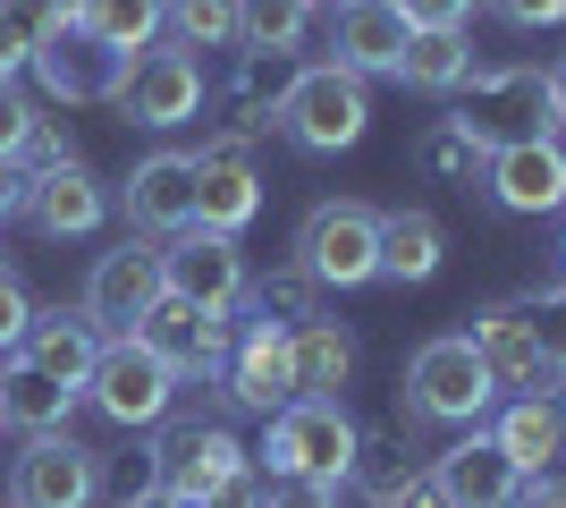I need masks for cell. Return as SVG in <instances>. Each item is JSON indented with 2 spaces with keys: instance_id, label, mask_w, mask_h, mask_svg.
I'll return each instance as SVG.
<instances>
[{
  "instance_id": "cell-35",
  "label": "cell",
  "mask_w": 566,
  "mask_h": 508,
  "mask_svg": "<svg viewBox=\"0 0 566 508\" xmlns=\"http://www.w3.org/2000/svg\"><path fill=\"white\" fill-rule=\"evenodd\" d=\"M60 25H69V0H0V34H9L25 60H34Z\"/></svg>"
},
{
  "instance_id": "cell-25",
  "label": "cell",
  "mask_w": 566,
  "mask_h": 508,
  "mask_svg": "<svg viewBox=\"0 0 566 508\" xmlns=\"http://www.w3.org/2000/svg\"><path fill=\"white\" fill-rule=\"evenodd\" d=\"M440 263H449V229L431 212H380V280H398V289H423V280H440Z\"/></svg>"
},
{
  "instance_id": "cell-22",
  "label": "cell",
  "mask_w": 566,
  "mask_h": 508,
  "mask_svg": "<svg viewBox=\"0 0 566 508\" xmlns=\"http://www.w3.org/2000/svg\"><path fill=\"white\" fill-rule=\"evenodd\" d=\"M25 364H43L51 382H69V390H85L94 382V364H102V331L85 322V305H51V314H34L25 322V348H18Z\"/></svg>"
},
{
  "instance_id": "cell-17",
  "label": "cell",
  "mask_w": 566,
  "mask_h": 508,
  "mask_svg": "<svg viewBox=\"0 0 566 508\" xmlns=\"http://www.w3.org/2000/svg\"><path fill=\"white\" fill-rule=\"evenodd\" d=\"M406 43H415V25H406L398 0H347V9H331V51H338V69H355V76H398Z\"/></svg>"
},
{
  "instance_id": "cell-49",
  "label": "cell",
  "mask_w": 566,
  "mask_h": 508,
  "mask_svg": "<svg viewBox=\"0 0 566 508\" xmlns=\"http://www.w3.org/2000/svg\"><path fill=\"white\" fill-rule=\"evenodd\" d=\"M313 9H347V0H313Z\"/></svg>"
},
{
  "instance_id": "cell-23",
  "label": "cell",
  "mask_w": 566,
  "mask_h": 508,
  "mask_svg": "<svg viewBox=\"0 0 566 508\" xmlns=\"http://www.w3.org/2000/svg\"><path fill=\"white\" fill-rule=\"evenodd\" d=\"M76 398H85V390L51 382L43 364H25V356H0V424H9V433H69Z\"/></svg>"
},
{
  "instance_id": "cell-15",
  "label": "cell",
  "mask_w": 566,
  "mask_h": 508,
  "mask_svg": "<svg viewBox=\"0 0 566 508\" xmlns=\"http://www.w3.org/2000/svg\"><path fill=\"white\" fill-rule=\"evenodd\" d=\"M25 69L43 76V94H51V102H111V94H118V69H127V51L94 43V34L69 18L43 51H34V60H25Z\"/></svg>"
},
{
  "instance_id": "cell-2",
  "label": "cell",
  "mask_w": 566,
  "mask_h": 508,
  "mask_svg": "<svg viewBox=\"0 0 566 508\" xmlns=\"http://www.w3.org/2000/svg\"><path fill=\"white\" fill-rule=\"evenodd\" d=\"M482 145H524V136H558V102H549V69L533 60H473L465 85H457V111Z\"/></svg>"
},
{
  "instance_id": "cell-3",
  "label": "cell",
  "mask_w": 566,
  "mask_h": 508,
  "mask_svg": "<svg viewBox=\"0 0 566 508\" xmlns=\"http://www.w3.org/2000/svg\"><path fill=\"white\" fill-rule=\"evenodd\" d=\"M398 398H406L415 424H449V433H465V424H482V415L499 407V382H491V364H482V348H473L465 331H440V339H423V348L406 356Z\"/></svg>"
},
{
  "instance_id": "cell-11",
  "label": "cell",
  "mask_w": 566,
  "mask_h": 508,
  "mask_svg": "<svg viewBox=\"0 0 566 508\" xmlns=\"http://www.w3.org/2000/svg\"><path fill=\"white\" fill-rule=\"evenodd\" d=\"M102 500V458L69 433H25L18 475H9V508H94Z\"/></svg>"
},
{
  "instance_id": "cell-20",
  "label": "cell",
  "mask_w": 566,
  "mask_h": 508,
  "mask_svg": "<svg viewBox=\"0 0 566 508\" xmlns=\"http://www.w3.org/2000/svg\"><path fill=\"white\" fill-rule=\"evenodd\" d=\"M127 220H136L144 238L195 229V153H144L127 169Z\"/></svg>"
},
{
  "instance_id": "cell-41",
  "label": "cell",
  "mask_w": 566,
  "mask_h": 508,
  "mask_svg": "<svg viewBox=\"0 0 566 508\" xmlns=\"http://www.w3.org/2000/svg\"><path fill=\"white\" fill-rule=\"evenodd\" d=\"M398 9H406V25L423 34V25H465L482 0H398Z\"/></svg>"
},
{
  "instance_id": "cell-6",
  "label": "cell",
  "mask_w": 566,
  "mask_h": 508,
  "mask_svg": "<svg viewBox=\"0 0 566 508\" xmlns=\"http://www.w3.org/2000/svg\"><path fill=\"white\" fill-rule=\"evenodd\" d=\"M178 390L187 382H178L144 339H102V364H94V382H85V398L111 415L118 433H153V424L178 415Z\"/></svg>"
},
{
  "instance_id": "cell-34",
  "label": "cell",
  "mask_w": 566,
  "mask_h": 508,
  "mask_svg": "<svg viewBox=\"0 0 566 508\" xmlns=\"http://www.w3.org/2000/svg\"><path fill=\"white\" fill-rule=\"evenodd\" d=\"M169 34H178L187 51L237 43V0H169Z\"/></svg>"
},
{
  "instance_id": "cell-26",
  "label": "cell",
  "mask_w": 566,
  "mask_h": 508,
  "mask_svg": "<svg viewBox=\"0 0 566 508\" xmlns=\"http://www.w3.org/2000/svg\"><path fill=\"white\" fill-rule=\"evenodd\" d=\"M355 373V339L338 331L331 314L305 322V331H287V382H296V398H338Z\"/></svg>"
},
{
  "instance_id": "cell-28",
  "label": "cell",
  "mask_w": 566,
  "mask_h": 508,
  "mask_svg": "<svg viewBox=\"0 0 566 508\" xmlns=\"http://www.w3.org/2000/svg\"><path fill=\"white\" fill-rule=\"evenodd\" d=\"M322 280H313L305 263H280L271 280H245V322H271V331H305V322H322Z\"/></svg>"
},
{
  "instance_id": "cell-21",
  "label": "cell",
  "mask_w": 566,
  "mask_h": 508,
  "mask_svg": "<svg viewBox=\"0 0 566 508\" xmlns=\"http://www.w3.org/2000/svg\"><path fill=\"white\" fill-rule=\"evenodd\" d=\"M102 212H111V195H102V178L85 162H60L34 178V195H25V220L43 229V238H94Z\"/></svg>"
},
{
  "instance_id": "cell-10",
  "label": "cell",
  "mask_w": 566,
  "mask_h": 508,
  "mask_svg": "<svg viewBox=\"0 0 566 508\" xmlns=\"http://www.w3.org/2000/svg\"><path fill=\"white\" fill-rule=\"evenodd\" d=\"M127 339H144V348H153V356H161L178 382H220L237 322H229V314H203V305H187V297L161 289V297H153V314H144Z\"/></svg>"
},
{
  "instance_id": "cell-43",
  "label": "cell",
  "mask_w": 566,
  "mask_h": 508,
  "mask_svg": "<svg viewBox=\"0 0 566 508\" xmlns=\"http://www.w3.org/2000/svg\"><path fill=\"white\" fill-rule=\"evenodd\" d=\"M25 195H34V178H25L18 162H0V220H18V212H25Z\"/></svg>"
},
{
  "instance_id": "cell-47",
  "label": "cell",
  "mask_w": 566,
  "mask_h": 508,
  "mask_svg": "<svg viewBox=\"0 0 566 508\" xmlns=\"http://www.w3.org/2000/svg\"><path fill=\"white\" fill-rule=\"evenodd\" d=\"M18 69H25V51L9 43V34H0V76H18Z\"/></svg>"
},
{
  "instance_id": "cell-42",
  "label": "cell",
  "mask_w": 566,
  "mask_h": 508,
  "mask_svg": "<svg viewBox=\"0 0 566 508\" xmlns=\"http://www.w3.org/2000/svg\"><path fill=\"white\" fill-rule=\"evenodd\" d=\"M271 508H338V484H271Z\"/></svg>"
},
{
  "instance_id": "cell-50",
  "label": "cell",
  "mask_w": 566,
  "mask_h": 508,
  "mask_svg": "<svg viewBox=\"0 0 566 508\" xmlns=\"http://www.w3.org/2000/svg\"><path fill=\"white\" fill-rule=\"evenodd\" d=\"M558 263H566V229H558Z\"/></svg>"
},
{
  "instance_id": "cell-30",
  "label": "cell",
  "mask_w": 566,
  "mask_h": 508,
  "mask_svg": "<svg viewBox=\"0 0 566 508\" xmlns=\"http://www.w3.org/2000/svg\"><path fill=\"white\" fill-rule=\"evenodd\" d=\"M465 69H473V43H465V25H423L415 43H406V85L415 94H457L465 85Z\"/></svg>"
},
{
  "instance_id": "cell-12",
  "label": "cell",
  "mask_w": 566,
  "mask_h": 508,
  "mask_svg": "<svg viewBox=\"0 0 566 508\" xmlns=\"http://www.w3.org/2000/svg\"><path fill=\"white\" fill-rule=\"evenodd\" d=\"M161 280H169V297H187L203 314H237L245 305V255L220 229H178L161 246Z\"/></svg>"
},
{
  "instance_id": "cell-13",
  "label": "cell",
  "mask_w": 566,
  "mask_h": 508,
  "mask_svg": "<svg viewBox=\"0 0 566 508\" xmlns=\"http://www.w3.org/2000/svg\"><path fill=\"white\" fill-rule=\"evenodd\" d=\"M499 212L516 220H542V212H566V145L558 136H524V145H499L491 169H482Z\"/></svg>"
},
{
  "instance_id": "cell-4",
  "label": "cell",
  "mask_w": 566,
  "mask_h": 508,
  "mask_svg": "<svg viewBox=\"0 0 566 508\" xmlns=\"http://www.w3.org/2000/svg\"><path fill=\"white\" fill-rule=\"evenodd\" d=\"M280 127H287V145H305V153H347V145H364V127H373V94H364L355 69L313 60V69L287 76Z\"/></svg>"
},
{
  "instance_id": "cell-40",
  "label": "cell",
  "mask_w": 566,
  "mask_h": 508,
  "mask_svg": "<svg viewBox=\"0 0 566 508\" xmlns=\"http://www.w3.org/2000/svg\"><path fill=\"white\" fill-rule=\"evenodd\" d=\"M482 9H491L499 25H524V34H533V25H558V18H566V0H482Z\"/></svg>"
},
{
  "instance_id": "cell-19",
  "label": "cell",
  "mask_w": 566,
  "mask_h": 508,
  "mask_svg": "<svg viewBox=\"0 0 566 508\" xmlns=\"http://www.w3.org/2000/svg\"><path fill=\"white\" fill-rule=\"evenodd\" d=\"M431 484L449 491V508H516L524 475H516V458H507L491 433H465L457 449L431 458Z\"/></svg>"
},
{
  "instance_id": "cell-14",
  "label": "cell",
  "mask_w": 566,
  "mask_h": 508,
  "mask_svg": "<svg viewBox=\"0 0 566 508\" xmlns=\"http://www.w3.org/2000/svg\"><path fill=\"white\" fill-rule=\"evenodd\" d=\"M473 348H482V364H491V382L507 390V398H549V364H542V348H533V322H524V305L516 297H499V305H482L473 314Z\"/></svg>"
},
{
  "instance_id": "cell-37",
  "label": "cell",
  "mask_w": 566,
  "mask_h": 508,
  "mask_svg": "<svg viewBox=\"0 0 566 508\" xmlns=\"http://www.w3.org/2000/svg\"><path fill=\"white\" fill-rule=\"evenodd\" d=\"M25 322H34V297H25L18 271H0V356H18V348H25Z\"/></svg>"
},
{
  "instance_id": "cell-1",
  "label": "cell",
  "mask_w": 566,
  "mask_h": 508,
  "mask_svg": "<svg viewBox=\"0 0 566 508\" xmlns=\"http://www.w3.org/2000/svg\"><path fill=\"white\" fill-rule=\"evenodd\" d=\"M355 415L338 398H287L280 415H262V475L271 484H347L355 466Z\"/></svg>"
},
{
  "instance_id": "cell-44",
  "label": "cell",
  "mask_w": 566,
  "mask_h": 508,
  "mask_svg": "<svg viewBox=\"0 0 566 508\" xmlns=\"http://www.w3.org/2000/svg\"><path fill=\"white\" fill-rule=\"evenodd\" d=\"M516 508H566V475H533V484L516 491Z\"/></svg>"
},
{
  "instance_id": "cell-36",
  "label": "cell",
  "mask_w": 566,
  "mask_h": 508,
  "mask_svg": "<svg viewBox=\"0 0 566 508\" xmlns=\"http://www.w3.org/2000/svg\"><path fill=\"white\" fill-rule=\"evenodd\" d=\"M34 120H43V111H34V102L18 94V76H0V162H18V153H25Z\"/></svg>"
},
{
  "instance_id": "cell-31",
  "label": "cell",
  "mask_w": 566,
  "mask_h": 508,
  "mask_svg": "<svg viewBox=\"0 0 566 508\" xmlns=\"http://www.w3.org/2000/svg\"><path fill=\"white\" fill-rule=\"evenodd\" d=\"M305 34H313V0H237V51L287 60V51H305Z\"/></svg>"
},
{
  "instance_id": "cell-9",
  "label": "cell",
  "mask_w": 566,
  "mask_h": 508,
  "mask_svg": "<svg viewBox=\"0 0 566 508\" xmlns=\"http://www.w3.org/2000/svg\"><path fill=\"white\" fill-rule=\"evenodd\" d=\"M161 246L153 238H118L111 255H94V271H85V322H94L102 339H127L144 314H153V297H161Z\"/></svg>"
},
{
  "instance_id": "cell-38",
  "label": "cell",
  "mask_w": 566,
  "mask_h": 508,
  "mask_svg": "<svg viewBox=\"0 0 566 508\" xmlns=\"http://www.w3.org/2000/svg\"><path fill=\"white\" fill-rule=\"evenodd\" d=\"M203 508H271V475H262V466L245 458V466L229 475V484H212V491H203Z\"/></svg>"
},
{
  "instance_id": "cell-45",
  "label": "cell",
  "mask_w": 566,
  "mask_h": 508,
  "mask_svg": "<svg viewBox=\"0 0 566 508\" xmlns=\"http://www.w3.org/2000/svg\"><path fill=\"white\" fill-rule=\"evenodd\" d=\"M389 508H449V491H440V484H431V475H423V484L406 491V500H389Z\"/></svg>"
},
{
  "instance_id": "cell-39",
  "label": "cell",
  "mask_w": 566,
  "mask_h": 508,
  "mask_svg": "<svg viewBox=\"0 0 566 508\" xmlns=\"http://www.w3.org/2000/svg\"><path fill=\"white\" fill-rule=\"evenodd\" d=\"M60 162H76V145H69V136H60L51 120H34V136H25L18 169H25V178H43V169H60Z\"/></svg>"
},
{
  "instance_id": "cell-16",
  "label": "cell",
  "mask_w": 566,
  "mask_h": 508,
  "mask_svg": "<svg viewBox=\"0 0 566 508\" xmlns=\"http://www.w3.org/2000/svg\"><path fill=\"white\" fill-rule=\"evenodd\" d=\"M220 398H237V407H254V415H280L296 398V382H287V331L237 322L229 364H220Z\"/></svg>"
},
{
  "instance_id": "cell-5",
  "label": "cell",
  "mask_w": 566,
  "mask_h": 508,
  "mask_svg": "<svg viewBox=\"0 0 566 508\" xmlns=\"http://www.w3.org/2000/svg\"><path fill=\"white\" fill-rule=\"evenodd\" d=\"M296 263H305L322 289H373L380 280V212L355 204V195L313 204L305 229H296Z\"/></svg>"
},
{
  "instance_id": "cell-8",
  "label": "cell",
  "mask_w": 566,
  "mask_h": 508,
  "mask_svg": "<svg viewBox=\"0 0 566 508\" xmlns=\"http://www.w3.org/2000/svg\"><path fill=\"white\" fill-rule=\"evenodd\" d=\"M237 466H245V440H237L229 424L169 415V424H161V449H153V491H169V500H187V508H203V491L229 484Z\"/></svg>"
},
{
  "instance_id": "cell-32",
  "label": "cell",
  "mask_w": 566,
  "mask_h": 508,
  "mask_svg": "<svg viewBox=\"0 0 566 508\" xmlns=\"http://www.w3.org/2000/svg\"><path fill=\"white\" fill-rule=\"evenodd\" d=\"M423 169H431V178H449V187H482V169H491V145H482L465 120H431V136H423Z\"/></svg>"
},
{
  "instance_id": "cell-24",
  "label": "cell",
  "mask_w": 566,
  "mask_h": 508,
  "mask_svg": "<svg viewBox=\"0 0 566 508\" xmlns=\"http://www.w3.org/2000/svg\"><path fill=\"white\" fill-rule=\"evenodd\" d=\"M491 440L516 458L524 484H533V475H549V466L566 458V407H558V398H507L499 424H491Z\"/></svg>"
},
{
  "instance_id": "cell-18",
  "label": "cell",
  "mask_w": 566,
  "mask_h": 508,
  "mask_svg": "<svg viewBox=\"0 0 566 508\" xmlns=\"http://www.w3.org/2000/svg\"><path fill=\"white\" fill-rule=\"evenodd\" d=\"M262 212V169L245 162L237 145H203L195 153V229H220V238H237L245 220Z\"/></svg>"
},
{
  "instance_id": "cell-46",
  "label": "cell",
  "mask_w": 566,
  "mask_h": 508,
  "mask_svg": "<svg viewBox=\"0 0 566 508\" xmlns=\"http://www.w3.org/2000/svg\"><path fill=\"white\" fill-rule=\"evenodd\" d=\"M549 102H558V127H566V51L549 60Z\"/></svg>"
},
{
  "instance_id": "cell-29",
  "label": "cell",
  "mask_w": 566,
  "mask_h": 508,
  "mask_svg": "<svg viewBox=\"0 0 566 508\" xmlns=\"http://www.w3.org/2000/svg\"><path fill=\"white\" fill-rule=\"evenodd\" d=\"M69 18L111 51H144V43H161L169 0H69Z\"/></svg>"
},
{
  "instance_id": "cell-48",
  "label": "cell",
  "mask_w": 566,
  "mask_h": 508,
  "mask_svg": "<svg viewBox=\"0 0 566 508\" xmlns=\"http://www.w3.org/2000/svg\"><path fill=\"white\" fill-rule=\"evenodd\" d=\"M127 508H187V500H169V491H136Z\"/></svg>"
},
{
  "instance_id": "cell-27",
  "label": "cell",
  "mask_w": 566,
  "mask_h": 508,
  "mask_svg": "<svg viewBox=\"0 0 566 508\" xmlns=\"http://www.w3.org/2000/svg\"><path fill=\"white\" fill-rule=\"evenodd\" d=\"M423 475H431V466H423V449H415L406 433H364V440H355V466H347V484L364 491L373 508L406 500V491L423 484Z\"/></svg>"
},
{
  "instance_id": "cell-7",
  "label": "cell",
  "mask_w": 566,
  "mask_h": 508,
  "mask_svg": "<svg viewBox=\"0 0 566 508\" xmlns=\"http://www.w3.org/2000/svg\"><path fill=\"white\" fill-rule=\"evenodd\" d=\"M111 111L127 127H187L195 111H203V60H195L187 43H144V51H127Z\"/></svg>"
},
{
  "instance_id": "cell-33",
  "label": "cell",
  "mask_w": 566,
  "mask_h": 508,
  "mask_svg": "<svg viewBox=\"0 0 566 508\" xmlns=\"http://www.w3.org/2000/svg\"><path fill=\"white\" fill-rule=\"evenodd\" d=\"M516 305H524V322H533V348H542L549 382L566 390V280H558V289H524Z\"/></svg>"
}]
</instances>
